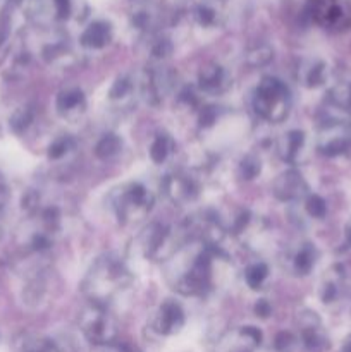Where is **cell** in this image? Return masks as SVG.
Instances as JSON below:
<instances>
[{
  "instance_id": "cell-1",
  "label": "cell",
  "mask_w": 351,
  "mask_h": 352,
  "mask_svg": "<svg viewBox=\"0 0 351 352\" xmlns=\"http://www.w3.org/2000/svg\"><path fill=\"white\" fill-rule=\"evenodd\" d=\"M131 284V275L126 265L119 258L103 256L95 261L92 270L83 282V292L89 298V302L105 306L116 294Z\"/></svg>"
},
{
  "instance_id": "cell-2",
  "label": "cell",
  "mask_w": 351,
  "mask_h": 352,
  "mask_svg": "<svg viewBox=\"0 0 351 352\" xmlns=\"http://www.w3.org/2000/svg\"><path fill=\"white\" fill-rule=\"evenodd\" d=\"M253 109L262 119L279 124L289 116L291 110V96L289 89L281 79L264 78L257 86L253 98Z\"/></svg>"
},
{
  "instance_id": "cell-3",
  "label": "cell",
  "mask_w": 351,
  "mask_h": 352,
  "mask_svg": "<svg viewBox=\"0 0 351 352\" xmlns=\"http://www.w3.org/2000/svg\"><path fill=\"white\" fill-rule=\"evenodd\" d=\"M79 327L88 342L93 346L107 347L112 346L117 339V322L107 306L96 305V302H89L79 315Z\"/></svg>"
},
{
  "instance_id": "cell-4",
  "label": "cell",
  "mask_w": 351,
  "mask_h": 352,
  "mask_svg": "<svg viewBox=\"0 0 351 352\" xmlns=\"http://www.w3.org/2000/svg\"><path fill=\"white\" fill-rule=\"evenodd\" d=\"M153 205V196L140 182H131L117 189L114 196V210L120 223L140 222L148 215Z\"/></svg>"
},
{
  "instance_id": "cell-5",
  "label": "cell",
  "mask_w": 351,
  "mask_h": 352,
  "mask_svg": "<svg viewBox=\"0 0 351 352\" xmlns=\"http://www.w3.org/2000/svg\"><path fill=\"white\" fill-rule=\"evenodd\" d=\"M210 287V256L202 251L193 258L188 270L176 280L174 289L182 296H200Z\"/></svg>"
},
{
  "instance_id": "cell-6",
  "label": "cell",
  "mask_w": 351,
  "mask_h": 352,
  "mask_svg": "<svg viewBox=\"0 0 351 352\" xmlns=\"http://www.w3.org/2000/svg\"><path fill=\"white\" fill-rule=\"evenodd\" d=\"M351 148V133L348 124L341 120H327L322 124L317 150L326 157H339Z\"/></svg>"
},
{
  "instance_id": "cell-7",
  "label": "cell",
  "mask_w": 351,
  "mask_h": 352,
  "mask_svg": "<svg viewBox=\"0 0 351 352\" xmlns=\"http://www.w3.org/2000/svg\"><path fill=\"white\" fill-rule=\"evenodd\" d=\"M272 192L281 201L292 203L308 198L310 188L299 172L286 170L274 179V182H272Z\"/></svg>"
},
{
  "instance_id": "cell-8",
  "label": "cell",
  "mask_w": 351,
  "mask_h": 352,
  "mask_svg": "<svg viewBox=\"0 0 351 352\" xmlns=\"http://www.w3.org/2000/svg\"><path fill=\"white\" fill-rule=\"evenodd\" d=\"M174 237L167 227L153 223L143 234V251L151 260H164L174 253Z\"/></svg>"
},
{
  "instance_id": "cell-9",
  "label": "cell",
  "mask_w": 351,
  "mask_h": 352,
  "mask_svg": "<svg viewBox=\"0 0 351 352\" xmlns=\"http://www.w3.org/2000/svg\"><path fill=\"white\" fill-rule=\"evenodd\" d=\"M306 14L322 28H336L344 21V9L339 0H306Z\"/></svg>"
},
{
  "instance_id": "cell-10",
  "label": "cell",
  "mask_w": 351,
  "mask_h": 352,
  "mask_svg": "<svg viewBox=\"0 0 351 352\" xmlns=\"http://www.w3.org/2000/svg\"><path fill=\"white\" fill-rule=\"evenodd\" d=\"M184 327V311L176 301L162 302L153 318V329L160 336H174Z\"/></svg>"
},
{
  "instance_id": "cell-11",
  "label": "cell",
  "mask_w": 351,
  "mask_h": 352,
  "mask_svg": "<svg viewBox=\"0 0 351 352\" xmlns=\"http://www.w3.org/2000/svg\"><path fill=\"white\" fill-rule=\"evenodd\" d=\"M301 329V342L310 351H322L327 346V336L319 316L312 311H305L298 316Z\"/></svg>"
},
{
  "instance_id": "cell-12",
  "label": "cell",
  "mask_w": 351,
  "mask_h": 352,
  "mask_svg": "<svg viewBox=\"0 0 351 352\" xmlns=\"http://www.w3.org/2000/svg\"><path fill=\"white\" fill-rule=\"evenodd\" d=\"M229 72L219 64H209L205 67L200 69L198 72V86L202 91L209 93V95H220V93L227 91L231 88Z\"/></svg>"
},
{
  "instance_id": "cell-13",
  "label": "cell",
  "mask_w": 351,
  "mask_h": 352,
  "mask_svg": "<svg viewBox=\"0 0 351 352\" xmlns=\"http://www.w3.org/2000/svg\"><path fill=\"white\" fill-rule=\"evenodd\" d=\"M164 189L169 199L179 206L193 201L198 196V188H196L195 182L181 174L167 175L164 181Z\"/></svg>"
},
{
  "instance_id": "cell-14",
  "label": "cell",
  "mask_w": 351,
  "mask_h": 352,
  "mask_svg": "<svg viewBox=\"0 0 351 352\" xmlns=\"http://www.w3.org/2000/svg\"><path fill=\"white\" fill-rule=\"evenodd\" d=\"M327 64L319 58H303L296 67V78L306 88H319L327 81Z\"/></svg>"
},
{
  "instance_id": "cell-15",
  "label": "cell",
  "mask_w": 351,
  "mask_h": 352,
  "mask_svg": "<svg viewBox=\"0 0 351 352\" xmlns=\"http://www.w3.org/2000/svg\"><path fill=\"white\" fill-rule=\"evenodd\" d=\"M112 40V26L107 21H93L79 36V43L89 50H100Z\"/></svg>"
},
{
  "instance_id": "cell-16",
  "label": "cell",
  "mask_w": 351,
  "mask_h": 352,
  "mask_svg": "<svg viewBox=\"0 0 351 352\" xmlns=\"http://www.w3.org/2000/svg\"><path fill=\"white\" fill-rule=\"evenodd\" d=\"M85 105H86L85 95H83L81 89L78 88L64 89V91L58 93L57 96L58 113L64 117H69V119L79 116V113L85 110Z\"/></svg>"
},
{
  "instance_id": "cell-17",
  "label": "cell",
  "mask_w": 351,
  "mask_h": 352,
  "mask_svg": "<svg viewBox=\"0 0 351 352\" xmlns=\"http://www.w3.org/2000/svg\"><path fill=\"white\" fill-rule=\"evenodd\" d=\"M303 146H305V133L298 129L282 134V138L279 140L277 144L282 160L289 162V164H295V162L298 160Z\"/></svg>"
},
{
  "instance_id": "cell-18",
  "label": "cell",
  "mask_w": 351,
  "mask_h": 352,
  "mask_svg": "<svg viewBox=\"0 0 351 352\" xmlns=\"http://www.w3.org/2000/svg\"><path fill=\"white\" fill-rule=\"evenodd\" d=\"M262 344V332L255 327H241L237 336L224 352H253Z\"/></svg>"
},
{
  "instance_id": "cell-19",
  "label": "cell",
  "mask_w": 351,
  "mask_h": 352,
  "mask_svg": "<svg viewBox=\"0 0 351 352\" xmlns=\"http://www.w3.org/2000/svg\"><path fill=\"white\" fill-rule=\"evenodd\" d=\"M272 58H274V48L264 41L250 45L246 48V54H244V62L250 67H264V65L270 64Z\"/></svg>"
},
{
  "instance_id": "cell-20",
  "label": "cell",
  "mask_w": 351,
  "mask_h": 352,
  "mask_svg": "<svg viewBox=\"0 0 351 352\" xmlns=\"http://www.w3.org/2000/svg\"><path fill=\"white\" fill-rule=\"evenodd\" d=\"M120 150H123V141H120L117 134H103L98 140V143L95 144V157L103 162L112 160V158H116L120 153Z\"/></svg>"
},
{
  "instance_id": "cell-21",
  "label": "cell",
  "mask_w": 351,
  "mask_h": 352,
  "mask_svg": "<svg viewBox=\"0 0 351 352\" xmlns=\"http://www.w3.org/2000/svg\"><path fill=\"white\" fill-rule=\"evenodd\" d=\"M329 103L341 112L351 113V81H343L329 89Z\"/></svg>"
},
{
  "instance_id": "cell-22",
  "label": "cell",
  "mask_w": 351,
  "mask_h": 352,
  "mask_svg": "<svg viewBox=\"0 0 351 352\" xmlns=\"http://www.w3.org/2000/svg\"><path fill=\"white\" fill-rule=\"evenodd\" d=\"M315 258H317V253L315 250H313L312 244H303V246L298 250V253H296L295 260H292L296 274L308 275L310 272L313 270V267H315Z\"/></svg>"
},
{
  "instance_id": "cell-23",
  "label": "cell",
  "mask_w": 351,
  "mask_h": 352,
  "mask_svg": "<svg viewBox=\"0 0 351 352\" xmlns=\"http://www.w3.org/2000/svg\"><path fill=\"white\" fill-rule=\"evenodd\" d=\"M172 148H174V143H172L171 138L167 134H158L150 146V158L155 164H164L171 155Z\"/></svg>"
},
{
  "instance_id": "cell-24",
  "label": "cell",
  "mask_w": 351,
  "mask_h": 352,
  "mask_svg": "<svg viewBox=\"0 0 351 352\" xmlns=\"http://www.w3.org/2000/svg\"><path fill=\"white\" fill-rule=\"evenodd\" d=\"M195 19L202 26L210 28L219 23V9L212 2H200L195 7Z\"/></svg>"
},
{
  "instance_id": "cell-25",
  "label": "cell",
  "mask_w": 351,
  "mask_h": 352,
  "mask_svg": "<svg viewBox=\"0 0 351 352\" xmlns=\"http://www.w3.org/2000/svg\"><path fill=\"white\" fill-rule=\"evenodd\" d=\"M133 81H131L127 76H119V78L114 81L112 88H110L109 91V98L112 100V102H120V100L127 98V96L133 93Z\"/></svg>"
},
{
  "instance_id": "cell-26",
  "label": "cell",
  "mask_w": 351,
  "mask_h": 352,
  "mask_svg": "<svg viewBox=\"0 0 351 352\" xmlns=\"http://www.w3.org/2000/svg\"><path fill=\"white\" fill-rule=\"evenodd\" d=\"M267 277H268V267L265 263L251 265V267L246 270V274H244L246 284L250 285L251 289H260Z\"/></svg>"
},
{
  "instance_id": "cell-27",
  "label": "cell",
  "mask_w": 351,
  "mask_h": 352,
  "mask_svg": "<svg viewBox=\"0 0 351 352\" xmlns=\"http://www.w3.org/2000/svg\"><path fill=\"white\" fill-rule=\"evenodd\" d=\"M72 146H74V141L69 136L57 138V140L50 144V148H48V158H50V160H61V158H64L65 155H67L69 150H72Z\"/></svg>"
},
{
  "instance_id": "cell-28",
  "label": "cell",
  "mask_w": 351,
  "mask_h": 352,
  "mask_svg": "<svg viewBox=\"0 0 351 352\" xmlns=\"http://www.w3.org/2000/svg\"><path fill=\"white\" fill-rule=\"evenodd\" d=\"M305 206H306V212H308L310 217H313V219H317V220L326 219L327 203H326V199L320 198L319 195H310L308 198H306Z\"/></svg>"
},
{
  "instance_id": "cell-29",
  "label": "cell",
  "mask_w": 351,
  "mask_h": 352,
  "mask_svg": "<svg viewBox=\"0 0 351 352\" xmlns=\"http://www.w3.org/2000/svg\"><path fill=\"white\" fill-rule=\"evenodd\" d=\"M262 170V164H260V158H257L255 155H248L241 160L240 164V174L243 179H255Z\"/></svg>"
},
{
  "instance_id": "cell-30",
  "label": "cell",
  "mask_w": 351,
  "mask_h": 352,
  "mask_svg": "<svg viewBox=\"0 0 351 352\" xmlns=\"http://www.w3.org/2000/svg\"><path fill=\"white\" fill-rule=\"evenodd\" d=\"M31 120H33V110H31L30 107H23V109H19L12 116L10 126H12V129L16 131V133H23V131L30 126Z\"/></svg>"
},
{
  "instance_id": "cell-31",
  "label": "cell",
  "mask_w": 351,
  "mask_h": 352,
  "mask_svg": "<svg viewBox=\"0 0 351 352\" xmlns=\"http://www.w3.org/2000/svg\"><path fill=\"white\" fill-rule=\"evenodd\" d=\"M151 57L158 58V60H164V58H167L169 55L172 54V43L169 38L165 36H158L155 38L153 41H151Z\"/></svg>"
},
{
  "instance_id": "cell-32",
  "label": "cell",
  "mask_w": 351,
  "mask_h": 352,
  "mask_svg": "<svg viewBox=\"0 0 351 352\" xmlns=\"http://www.w3.org/2000/svg\"><path fill=\"white\" fill-rule=\"evenodd\" d=\"M298 346V339L289 332H281L275 337V351L277 352H292Z\"/></svg>"
},
{
  "instance_id": "cell-33",
  "label": "cell",
  "mask_w": 351,
  "mask_h": 352,
  "mask_svg": "<svg viewBox=\"0 0 351 352\" xmlns=\"http://www.w3.org/2000/svg\"><path fill=\"white\" fill-rule=\"evenodd\" d=\"M217 119V112L213 107H205V109L202 110V113H200V124H202L203 127H210L213 122H215Z\"/></svg>"
},
{
  "instance_id": "cell-34",
  "label": "cell",
  "mask_w": 351,
  "mask_h": 352,
  "mask_svg": "<svg viewBox=\"0 0 351 352\" xmlns=\"http://www.w3.org/2000/svg\"><path fill=\"white\" fill-rule=\"evenodd\" d=\"M255 313H257V316H260V318H267L272 313V306L268 305V301H265V299H260V301L255 305Z\"/></svg>"
},
{
  "instance_id": "cell-35",
  "label": "cell",
  "mask_w": 351,
  "mask_h": 352,
  "mask_svg": "<svg viewBox=\"0 0 351 352\" xmlns=\"http://www.w3.org/2000/svg\"><path fill=\"white\" fill-rule=\"evenodd\" d=\"M28 352H58V351L55 349L54 346H50V344L41 342V344H36V346L30 347V349H28Z\"/></svg>"
},
{
  "instance_id": "cell-36",
  "label": "cell",
  "mask_w": 351,
  "mask_h": 352,
  "mask_svg": "<svg viewBox=\"0 0 351 352\" xmlns=\"http://www.w3.org/2000/svg\"><path fill=\"white\" fill-rule=\"evenodd\" d=\"M341 352H351V336H348L346 339H344L343 347H341Z\"/></svg>"
},
{
  "instance_id": "cell-37",
  "label": "cell",
  "mask_w": 351,
  "mask_h": 352,
  "mask_svg": "<svg viewBox=\"0 0 351 352\" xmlns=\"http://www.w3.org/2000/svg\"><path fill=\"white\" fill-rule=\"evenodd\" d=\"M346 236H348V241H350V243H351V223H350V226H348V229H346Z\"/></svg>"
},
{
  "instance_id": "cell-38",
  "label": "cell",
  "mask_w": 351,
  "mask_h": 352,
  "mask_svg": "<svg viewBox=\"0 0 351 352\" xmlns=\"http://www.w3.org/2000/svg\"><path fill=\"white\" fill-rule=\"evenodd\" d=\"M348 129H350V133H351V120H350V122H348Z\"/></svg>"
},
{
  "instance_id": "cell-39",
  "label": "cell",
  "mask_w": 351,
  "mask_h": 352,
  "mask_svg": "<svg viewBox=\"0 0 351 352\" xmlns=\"http://www.w3.org/2000/svg\"><path fill=\"white\" fill-rule=\"evenodd\" d=\"M123 352H136V351H123Z\"/></svg>"
}]
</instances>
